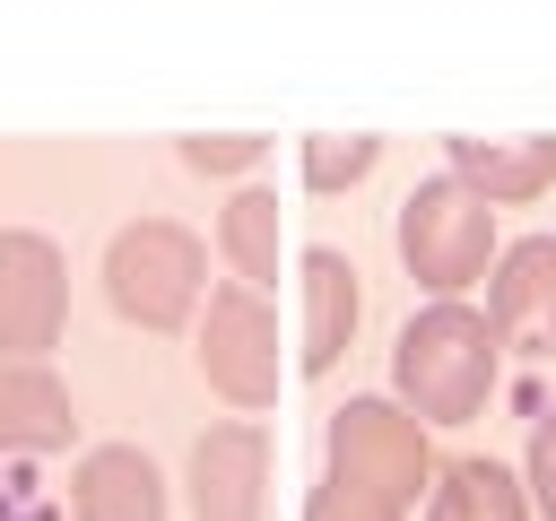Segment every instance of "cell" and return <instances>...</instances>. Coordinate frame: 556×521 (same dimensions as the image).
I'll return each mask as SVG.
<instances>
[{"label": "cell", "mask_w": 556, "mask_h": 521, "mask_svg": "<svg viewBox=\"0 0 556 521\" xmlns=\"http://www.w3.org/2000/svg\"><path fill=\"white\" fill-rule=\"evenodd\" d=\"M486 330L495 347L556 356V234H521L486 269Z\"/></svg>", "instance_id": "7"}, {"label": "cell", "mask_w": 556, "mask_h": 521, "mask_svg": "<svg viewBox=\"0 0 556 521\" xmlns=\"http://www.w3.org/2000/svg\"><path fill=\"white\" fill-rule=\"evenodd\" d=\"M426 521H530V486L504 460H452V469H434Z\"/></svg>", "instance_id": "13"}, {"label": "cell", "mask_w": 556, "mask_h": 521, "mask_svg": "<svg viewBox=\"0 0 556 521\" xmlns=\"http://www.w3.org/2000/svg\"><path fill=\"white\" fill-rule=\"evenodd\" d=\"M452 182H469L486 208H521L556 182V139H443Z\"/></svg>", "instance_id": "11"}, {"label": "cell", "mask_w": 556, "mask_h": 521, "mask_svg": "<svg viewBox=\"0 0 556 521\" xmlns=\"http://www.w3.org/2000/svg\"><path fill=\"white\" fill-rule=\"evenodd\" d=\"M70 434H78V408H70L61 373L0 356V452H61Z\"/></svg>", "instance_id": "12"}, {"label": "cell", "mask_w": 556, "mask_h": 521, "mask_svg": "<svg viewBox=\"0 0 556 521\" xmlns=\"http://www.w3.org/2000/svg\"><path fill=\"white\" fill-rule=\"evenodd\" d=\"M252 156H269L261 130H191V139H182V165H191V174H243Z\"/></svg>", "instance_id": "16"}, {"label": "cell", "mask_w": 556, "mask_h": 521, "mask_svg": "<svg viewBox=\"0 0 556 521\" xmlns=\"http://www.w3.org/2000/svg\"><path fill=\"white\" fill-rule=\"evenodd\" d=\"M61 321H70V269H61L52 234L9 226L0 234V356L43 365L61 347Z\"/></svg>", "instance_id": "6"}, {"label": "cell", "mask_w": 556, "mask_h": 521, "mask_svg": "<svg viewBox=\"0 0 556 521\" xmlns=\"http://www.w3.org/2000/svg\"><path fill=\"white\" fill-rule=\"evenodd\" d=\"M70 521H165V478L139 443H96L70 478Z\"/></svg>", "instance_id": "9"}, {"label": "cell", "mask_w": 556, "mask_h": 521, "mask_svg": "<svg viewBox=\"0 0 556 521\" xmlns=\"http://www.w3.org/2000/svg\"><path fill=\"white\" fill-rule=\"evenodd\" d=\"M400 269H408L434 304L469 295V287L495 269V208H486L469 182H452V174L417 182V191L400 200Z\"/></svg>", "instance_id": "3"}, {"label": "cell", "mask_w": 556, "mask_h": 521, "mask_svg": "<svg viewBox=\"0 0 556 521\" xmlns=\"http://www.w3.org/2000/svg\"><path fill=\"white\" fill-rule=\"evenodd\" d=\"M330 478L382 504H417L434 486V443L400 399H348L330 417Z\"/></svg>", "instance_id": "4"}, {"label": "cell", "mask_w": 556, "mask_h": 521, "mask_svg": "<svg viewBox=\"0 0 556 521\" xmlns=\"http://www.w3.org/2000/svg\"><path fill=\"white\" fill-rule=\"evenodd\" d=\"M304 521H400V504H382V495H356V486L321 478V486L304 495Z\"/></svg>", "instance_id": "17"}, {"label": "cell", "mask_w": 556, "mask_h": 521, "mask_svg": "<svg viewBox=\"0 0 556 521\" xmlns=\"http://www.w3.org/2000/svg\"><path fill=\"white\" fill-rule=\"evenodd\" d=\"M208 287V243L174 217H139L104 243V295L130 330H182Z\"/></svg>", "instance_id": "2"}, {"label": "cell", "mask_w": 556, "mask_h": 521, "mask_svg": "<svg viewBox=\"0 0 556 521\" xmlns=\"http://www.w3.org/2000/svg\"><path fill=\"white\" fill-rule=\"evenodd\" d=\"M295 287H304V339H295V356H304V373H330L348 356L356 321H365V287H356V269L339 252H304Z\"/></svg>", "instance_id": "10"}, {"label": "cell", "mask_w": 556, "mask_h": 521, "mask_svg": "<svg viewBox=\"0 0 556 521\" xmlns=\"http://www.w3.org/2000/svg\"><path fill=\"white\" fill-rule=\"evenodd\" d=\"M278 191H235L226 217H217V252L235 260V287H261L278 278Z\"/></svg>", "instance_id": "14"}, {"label": "cell", "mask_w": 556, "mask_h": 521, "mask_svg": "<svg viewBox=\"0 0 556 521\" xmlns=\"http://www.w3.org/2000/svg\"><path fill=\"white\" fill-rule=\"evenodd\" d=\"M374 165H382V139L374 130H313L304 139V182L313 191H356Z\"/></svg>", "instance_id": "15"}, {"label": "cell", "mask_w": 556, "mask_h": 521, "mask_svg": "<svg viewBox=\"0 0 556 521\" xmlns=\"http://www.w3.org/2000/svg\"><path fill=\"white\" fill-rule=\"evenodd\" d=\"M200 382L226 408H269L278 399V313L252 287H217L200 313Z\"/></svg>", "instance_id": "5"}, {"label": "cell", "mask_w": 556, "mask_h": 521, "mask_svg": "<svg viewBox=\"0 0 556 521\" xmlns=\"http://www.w3.org/2000/svg\"><path fill=\"white\" fill-rule=\"evenodd\" d=\"M269 486V434L252 417H226L191 443V521H261Z\"/></svg>", "instance_id": "8"}, {"label": "cell", "mask_w": 556, "mask_h": 521, "mask_svg": "<svg viewBox=\"0 0 556 521\" xmlns=\"http://www.w3.org/2000/svg\"><path fill=\"white\" fill-rule=\"evenodd\" d=\"M530 512L556 521V408H547L539 434H530Z\"/></svg>", "instance_id": "18"}, {"label": "cell", "mask_w": 556, "mask_h": 521, "mask_svg": "<svg viewBox=\"0 0 556 521\" xmlns=\"http://www.w3.org/2000/svg\"><path fill=\"white\" fill-rule=\"evenodd\" d=\"M495 330L486 313H469L460 295L452 304H426L400 347H391V382H400V408L417 425H469L486 399H495Z\"/></svg>", "instance_id": "1"}]
</instances>
